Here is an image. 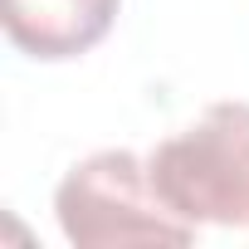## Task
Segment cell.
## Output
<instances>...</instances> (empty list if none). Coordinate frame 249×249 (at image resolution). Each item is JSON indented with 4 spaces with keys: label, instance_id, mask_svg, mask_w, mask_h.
Here are the masks:
<instances>
[{
    "label": "cell",
    "instance_id": "3",
    "mask_svg": "<svg viewBox=\"0 0 249 249\" xmlns=\"http://www.w3.org/2000/svg\"><path fill=\"white\" fill-rule=\"evenodd\" d=\"M122 10V0H5V35L39 64H64L98 49Z\"/></svg>",
    "mask_w": 249,
    "mask_h": 249
},
{
    "label": "cell",
    "instance_id": "1",
    "mask_svg": "<svg viewBox=\"0 0 249 249\" xmlns=\"http://www.w3.org/2000/svg\"><path fill=\"white\" fill-rule=\"evenodd\" d=\"M54 215L69 244L112 249V244H191L196 225L181 220L152 186V171L137 152H93L54 191Z\"/></svg>",
    "mask_w": 249,
    "mask_h": 249
},
{
    "label": "cell",
    "instance_id": "2",
    "mask_svg": "<svg viewBox=\"0 0 249 249\" xmlns=\"http://www.w3.org/2000/svg\"><path fill=\"white\" fill-rule=\"evenodd\" d=\"M157 196L191 225H249V103H210L147 157Z\"/></svg>",
    "mask_w": 249,
    "mask_h": 249
}]
</instances>
